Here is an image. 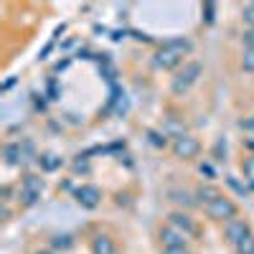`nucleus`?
Returning a JSON list of instances; mask_svg holds the SVG:
<instances>
[{
	"label": "nucleus",
	"instance_id": "nucleus-1",
	"mask_svg": "<svg viewBox=\"0 0 254 254\" xmlns=\"http://www.w3.org/2000/svg\"><path fill=\"white\" fill-rule=\"evenodd\" d=\"M203 211H206V216L208 219H214V221H231V219H237V214H239V208H237V203L231 201L229 196H224V193H219L214 201H208L206 206H203Z\"/></svg>",
	"mask_w": 254,
	"mask_h": 254
},
{
	"label": "nucleus",
	"instance_id": "nucleus-2",
	"mask_svg": "<svg viewBox=\"0 0 254 254\" xmlns=\"http://www.w3.org/2000/svg\"><path fill=\"white\" fill-rule=\"evenodd\" d=\"M201 74H203V66H201L198 61H188V64H183V69H178V74L173 76V84H171L173 94H186V92L198 81Z\"/></svg>",
	"mask_w": 254,
	"mask_h": 254
},
{
	"label": "nucleus",
	"instance_id": "nucleus-3",
	"mask_svg": "<svg viewBox=\"0 0 254 254\" xmlns=\"http://www.w3.org/2000/svg\"><path fill=\"white\" fill-rule=\"evenodd\" d=\"M41 193H44V178L41 176H23V181H20V201H23V206H36L41 201Z\"/></svg>",
	"mask_w": 254,
	"mask_h": 254
},
{
	"label": "nucleus",
	"instance_id": "nucleus-4",
	"mask_svg": "<svg viewBox=\"0 0 254 254\" xmlns=\"http://www.w3.org/2000/svg\"><path fill=\"white\" fill-rule=\"evenodd\" d=\"M201 153V142L193 135H178L173 140V155L178 160H193Z\"/></svg>",
	"mask_w": 254,
	"mask_h": 254
},
{
	"label": "nucleus",
	"instance_id": "nucleus-5",
	"mask_svg": "<svg viewBox=\"0 0 254 254\" xmlns=\"http://www.w3.org/2000/svg\"><path fill=\"white\" fill-rule=\"evenodd\" d=\"M3 158L8 165H23L28 158H33V145L31 142H8L3 147Z\"/></svg>",
	"mask_w": 254,
	"mask_h": 254
},
{
	"label": "nucleus",
	"instance_id": "nucleus-6",
	"mask_svg": "<svg viewBox=\"0 0 254 254\" xmlns=\"http://www.w3.org/2000/svg\"><path fill=\"white\" fill-rule=\"evenodd\" d=\"M74 198H76V203L81 208H97L99 201H102V190L97 186H92V183H84V186H79L74 190Z\"/></svg>",
	"mask_w": 254,
	"mask_h": 254
},
{
	"label": "nucleus",
	"instance_id": "nucleus-7",
	"mask_svg": "<svg viewBox=\"0 0 254 254\" xmlns=\"http://www.w3.org/2000/svg\"><path fill=\"white\" fill-rule=\"evenodd\" d=\"M224 234H226V242L231 247H237L242 239H247L252 234V229H249V224L244 219H231V221L224 224Z\"/></svg>",
	"mask_w": 254,
	"mask_h": 254
},
{
	"label": "nucleus",
	"instance_id": "nucleus-8",
	"mask_svg": "<svg viewBox=\"0 0 254 254\" xmlns=\"http://www.w3.org/2000/svg\"><path fill=\"white\" fill-rule=\"evenodd\" d=\"M168 224L176 226L178 231H183L186 237H198V224L190 219L186 211H173V214L168 216Z\"/></svg>",
	"mask_w": 254,
	"mask_h": 254
},
{
	"label": "nucleus",
	"instance_id": "nucleus-9",
	"mask_svg": "<svg viewBox=\"0 0 254 254\" xmlns=\"http://www.w3.org/2000/svg\"><path fill=\"white\" fill-rule=\"evenodd\" d=\"M153 64H155L158 69H163V71H171V69H178L181 64H183V56H178L176 51L160 46V49L155 51V56H153Z\"/></svg>",
	"mask_w": 254,
	"mask_h": 254
},
{
	"label": "nucleus",
	"instance_id": "nucleus-10",
	"mask_svg": "<svg viewBox=\"0 0 254 254\" xmlns=\"http://www.w3.org/2000/svg\"><path fill=\"white\" fill-rule=\"evenodd\" d=\"M186 234H183V231H178L176 226H171V224H168V226H163L160 229V242H163V249L165 247H186Z\"/></svg>",
	"mask_w": 254,
	"mask_h": 254
},
{
	"label": "nucleus",
	"instance_id": "nucleus-11",
	"mask_svg": "<svg viewBox=\"0 0 254 254\" xmlns=\"http://www.w3.org/2000/svg\"><path fill=\"white\" fill-rule=\"evenodd\" d=\"M117 247H115V239L107 237V234H97L92 239V254H115Z\"/></svg>",
	"mask_w": 254,
	"mask_h": 254
},
{
	"label": "nucleus",
	"instance_id": "nucleus-12",
	"mask_svg": "<svg viewBox=\"0 0 254 254\" xmlns=\"http://www.w3.org/2000/svg\"><path fill=\"white\" fill-rule=\"evenodd\" d=\"M163 46H165V49H171V51H176L178 56H188L190 51H193V44H190L188 38H168Z\"/></svg>",
	"mask_w": 254,
	"mask_h": 254
},
{
	"label": "nucleus",
	"instance_id": "nucleus-13",
	"mask_svg": "<svg viewBox=\"0 0 254 254\" xmlns=\"http://www.w3.org/2000/svg\"><path fill=\"white\" fill-rule=\"evenodd\" d=\"M38 165H41V171L54 173V171H59V168L64 165V160L56 153H44V155H38Z\"/></svg>",
	"mask_w": 254,
	"mask_h": 254
},
{
	"label": "nucleus",
	"instance_id": "nucleus-14",
	"mask_svg": "<svg viewBox=\"0 0 254 254\" xmlns=\"http://www.w3.org/2000/svg\"><path fill=\"white\" fill-rule=\"evenodd\" d=\"M216 196H219V190H216L214 186H201V188L196 190V198H198V203H203V206H206L208 201H214Z\"/></svg>",
	"mask_w": 254,
	"mask_h": 254
},
{
	"label": "nucleus",
	"instance_id": "nucleus-15",
	"mask_svg": "<svg viewBox=\"0 0 254 254\" xmlns=\"http://www.w3.org/2000/svg\"><path fill=\"white\" fill-rule=\"evenodd\" d=\"M242 171H244V181H247V186L254 190V155H249V158L242 163Z\"/></svg>",
	"mask_w": 254,
	"mask_h": 254
},
{
	"label": "nucleus",
	"instance_id": "nucleus-16",
	"mask_svg": "<svg viewBox=\"0 0 254 254\" xmlns=\"http://www.w3.org/2000/svg\"><path fill=\"white\" fill-rule=\"evenodd\" d=\"M201 10H203V23L214 26V20H216V3H203Z\"/></svg>",
	"mask_w": 254,
	"mask_h": 254
},
{
	"label": "nucleus",
	"instance_id": "nucleus-17",
	"mask_svg": "<svg viewBox=\"0 0 254 254\" xmlns=\"http://www.w3.org/2000/svg\"><path fill=\"white\" fill-rule=\"evenodd\" d=\"M242 69L247 74H254V49H244V54H242Z\"/></svg>",
	"mask_w": 254,
	"mask_h": 254
},
{
	"label": "nucleus",
	"instance_id": "nucleus-18",
	"mask_svg": "<svg viewBox=\"0 0 254 254\" xmlns=\"http://www.w3.org/2000/svg\"><path fill=\"white\" fill-rule=\"evenodd\" d=\"M171 196H173V201H176V203H183V206H196V203H198V201L190 198V196L186 193V190H171Z\"/></svg>",
	"mask_w": 254,
	"mask_h": 254
},
{
	"label": "nucleus",
	"instance_id": "nucleus-19",
	"mask_svg": "<svg viewBox=\"0 0 254 254\" xmlns=\"http://www.w3.org/2000/svg\"><path fill=\"white\" fill-rule=\"evenodd\" d=\"M147 137H150V145H155V147H165L168 145V135L165 132L150 130V132H147Z\"/></svg>",
	"mask_w": 254,
	"mask_h": 254
},
{
	"label": "nucleus",
	"instance_id": "nucleus-20",
	"mask_svg": "<svg viewBox=\"0 0 254 254\" xmlns=\"http://www.w3.org/2000/svg\"><path fill=\"white\" fill-rule=\"evenodd\" d=\"M51 244H54L56 249H69V247L74 244V239H71V234H56Z\"/></svg>",
	"mask_w": 254,
	"mask_h": 254
},
{
	"label": "nucleus",
	"instance_id": "nucleus-21",
	"mask_svg": "<svg viewBox=\"0 0 254 254\" xmlns=\"http://www.w3.org/2000/svg\"><path fill=\"white\" fill-rule=\"evenodd\" d=\"M234 249H237L239 254H252V252H254V234H249L247 239H242Z\"/></svg>",
	"mask_w": 254,
	"mask_h": 254
},
{
	"label": "nucleus",
	"instance_id": "nucleus-22",
	"mask_svg": "<svg viewBox=\"0 0 254 254\" xmlns=\"http://www.w3.org/2000/svg\"><path fill=\"white\" fill-rule=\"evenodd\" d=\"M244 20L254 28V3H249V5H244Z\"/></svg>",
	"mask_w": 254,
	"mask_h": 254
},
{
	"label": "nucleus",
	"instance_id": "nucleus-23",
	"mask_svg": "<svg viewBox=\"0 0 254 254\" xmlns=\"http://www.w3.org/2000/svg\"><path fill=\"white\" fill-rule=\"evenodd\" d=\"M244 49H254V28L244 33Z\"/></svg>",
	"mask_w": 254,
	"mask_h": 254
},
{
	"label": "nucleus",
	"instance_id": "nucleus-24",
	"mask_svg": "<svg viewBox=\"0 0 254 254\" xmlns=\"http://www.w3.org/2000/svg\"><path fill=\"white\" fill-rule=\"evenodd\" d=\"M163 254H188V247H165Z\"/></svg>",
	"mask_w": 254,
	"mask_h": 254
},
{
	"label": "nucleus",
	"instance_id": "nucleus-25",
	"mask_svg": "<svg viewBox=\"0 0 254 254\" xmlns=\"http://www.w3.org/2000/svg\"><path fill=\"white\" fill-rule=\"evenodd\" d=\"M239 125H242V130H254V117H249V120H242Z\"/></svg>",
	"mask_w": 254,
	"mask_h": 254
},
{
	"label": "nucleus",
	"instance_id": "nucleus-26",
	"mask_svg": "<svg viewBox=\"0 0 254 254\" xmlns=\"http://www.w3.org/2000/svg\"><path fill=\"white\" fill-rule=\"evenodd\" d=\"M201 173H206L208 178H214V168H211V165H203V163H201Z\"/></svg>",
	"mask_w": 254,
	"mask_h": 254
},
{
	"label": "nucleus",
	"instance_id": "nucleus-27",
	"mask_svg": "<svg viewBox=\"0 0 254 254\" xmlns=\"http://www.w3.org/2000/svg\"><path fill=\"white\" fill-rule=\"evenodd\" d=\"M38 254H51V252H38Z\"/></svg>",
	"mask_w": 254,
	"mask_h": 254
},
{
	"label": "nucleus",
	"instance_id": "nucleus-28",
	"mask_svg": "<svg viewBox=\"0 0 254 254\" xmlns=\"http://www.w3.org/2000/svg\"><path fill=\"white\" fill-rule=\"evenodd\" d=\"M252 254H254V252H252Z\"/></svg>",
	"mask_w": 254,
	"mask_h": 254
}]
</instances>
